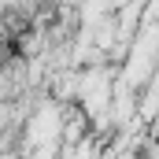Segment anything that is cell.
Wrapping results in <instances>:
<instances>
[{
	"label": "cell",
	"mask_w": 159,
	"mask_h": 159,
	"mask_svg": "<svg viewBox=\"0 0 159 159\" xmlns=\"http://www.w3.org/2000/svg\"><path fill=\"white\" fill-rule=\"evenodd\" d=\"M89 126H93V122H89V111H85V107H74V104H67V107H63V126H59V129H63V144H67V148L81 144V141L93 133Z\"/></svg>",
	"instance_id": "6da1fadb"
}]
</instances>
